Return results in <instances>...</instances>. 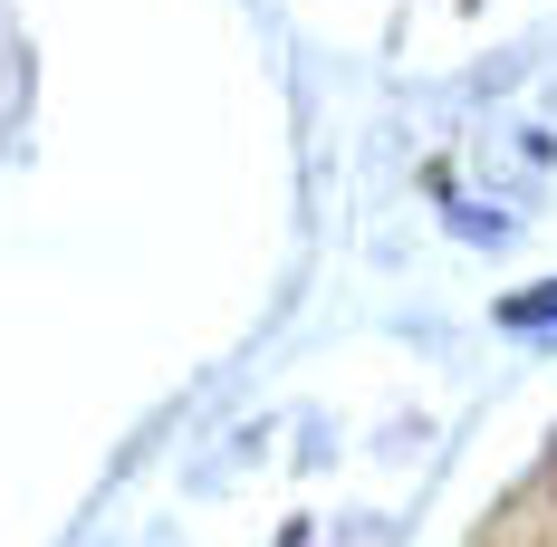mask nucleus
I'll list each match as a JSON object with an SVG mask.
<instances>
[{
    "instance_id": "1",
    "label": "nucleus",
    "mask_w": 557,
    "mask_h": 547,
    "mask_svg": "<svg viewBox=\"0 0 557 547\" xmlns=\"http://www.w3.org/2000/svg\"><path fill=\"white\" fill-rule=\"evenodd\" d=\"M500 327H557V278H539V288L500 298Z\"/></svg>"
}]
</instances>
